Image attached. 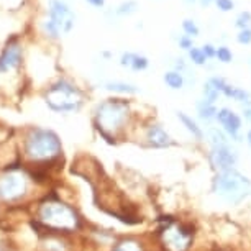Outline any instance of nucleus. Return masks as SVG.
Here are the masks:
<instances>
[{
  "mask_svg": "<svg viewBox=\"0 0 251 251\" xmlns=\"http://www.w3.org/2000/svg\"><path fill=\"white\" fill-rule=\"evenodd\" d=\"M40 222L50 231H73L79 226L77 214L58 201H48L40 207Z\"/></svg>",
  "mask_w": 251,
  "mask_h": 251,
  "instance_id": "f257e3e1",
  "label": "nucleus"
},
{
  "mask_svg": "<svg viewBox=\"0 0 251 251\" xmlns=\"http://www.w3.org/2000/svg\"><path fill=\"white\" fill-rule=\"evenodd\" d=\"M214 191L224 201L230 203H238L251 192V181L236 169L220 171L214 181Z\"/></svg>",
  "mask_w": 251,
  "mask_h": 251,
  "instance_id": "f03ea898",
  "label": "nucleus"
},
{
  "mask_svg": "<svg viewBox=\"0 0 251 251\" xmlns=\"http://www.w3.org/2000/svg\"><path fill=\"white\" fill-rule=\"evenodd\" d=\"M25 153L33 161H50L61 153V141L54 131L35 128L26 138Z\"/></svg>",
  "mask_w": 251,
  "mask_h": 251,
  "instance_id": "7ed1b4c3",
  "label": "nucleus"
},
{
  "mask_svg": "<svg viewBox=\"0 0 251 251\" xmlns=\"http://www.w3.org/2000/svg\"><path fill=\"white\" fill-rule=\"evenodd\" d=\"M45 100L54 112H74L82 105V92L69 80L61 79L46 91Z\"/></svg>",
  "mask_w": 251,
  "mask_h": 251,
  "instance_id": "20e7f679",
  "label": "nucleus"
},
{
  "mask_svg": "<svg viewBox=\"0 0 251 251\" xmlns=\"http://www.w3.org/2000/svg\"><path fill=\"white\" fill-rule=\"evenodd\" d=\"M128 115V105L122 99H108L100 103L97 108V125L103 136H107V131H113L120 128Z\"/></svg>",
  "mask_w": 251,
  "mask_h": 251,
  "instance_id": "39448f33",
  "label": "nucleus"
},
{
  "mask_svg": "<svg viewBox=\"0 0 251 251\" xmlns=\"http://www.w3.org/2000/svg\"><path fill=\"white\" fill-rule=\"evenodd\" d=\"M74 13L71 8L61 0H51L50 3V18L45 23V30L50 36H59L63 33H68L74 25Z\"/></svg>",
  "mask_w": 251,
  "mask_h": 251,
  "instance_id": "423d86ee",
  "label": "nucleus"
},
{
  "mask_svg": "<svg viewBox=\"0 0 251 251\" xmlns=\"http://www.w3.org/2000/svg\"><path fill=\"white\" fill-rule=\"evenodd\" d=\"M161 240L168 251H186L191 246L192 233L181 225H171L163 230Z\"/></svg>",
  "mask_w": 251,
  "mask_h": 251,
  "instance_id": "0eeeda50",
  "label": "nucleus"
},
{
  "mask_svg": "<svg viewBox=\"0 0 251 251\" xmlns=\"http://www.w3.org/2000/svg\"><path fill=\"white\" fill-rule=\"evenodd\" d=\"M26 179L20 173H8L0 179V197L5 201H15L25 196Z\"/></svg>",
  "mask_w": 251,
  "mask_h": 251,
  "instance_id": "6e6552de",
  "label": "nucleus"
},
{
  "mask_svg": "<svg viewBox=\"0 0 251 251\" xmlns=\"http://www.w3.org/2000/svg\"><path fill=\"white\" fill-rule=\"evenodd\" d=\"M238 161V154L235 150L230 148V145L225 146H214L210 153V163L215 166L219 171H228L233 169V166Z\"/></svg>",
  "mask_w": 251,
  "mask_h": 251,
  "instance_id": "1a4fd4ad",
  "label": "nucleus"
},
{
  "mask_svg": "<svg viewBox=\"0 0 251 251\" xmlns=\"http://www.w3.org/2000/svg\"><path fill=\"white\" fill-rule=\"evenodd\" d=\"M22 63V48L13 38L7 43L0 54V73H8V71L17 69Z\"/></svg>",
  "mask_w": 251,
  "mask_h": 251,
  "instance_id": "9d476101",
  "label": "nucleus"
},
{
  "mask_svg": "<svg viewBox=\"0 0 251 251\" xmlns=\"http://www.w3.org/2000/svg\"><path fill=\"white\" fill-rule=\"evenodd\" d=\"M217 120L231 138H238V133L241 130V120L235 112H231L230 108H220L217 112Z\"/></svg>",
  "mask_w": 251,
  "mask_h": 251,
  "instance_id": "9b49d317",
  "label": "nucleus"
},
{
  "mask_svg": "<svg viewBox=\"0 0 251 251\" xmlns=\"http://www.w3.org/2000/svg\"><path fill=\"white\" fill-rule=\"evenodd\" d=\"M146 138H148L150 145L156 146V148H164V146H169V145L173 143L171 136L166 133V131L161 128L159 125L150 126L148 131H146Z\"/></svg>",
  "mask_w": 251,
  "mask_h": 251,
  "instance_id": "f8f14e48",
  "label": "nucleus"
},
{
  "mask_svg": "<svg viewBox=\"0 0 251 251\" xmlns=\"http://www.w3.org/2000/svg\"><path fill=\"white\" fill-rule=\"evenodd\" d=\"M122 66H128V68L135 69V71H143L148 68V59L145 56L140 54H133V53H125L122 56Z\"/></svg>",
  "mask_w": 251,
  "mask_h": 251,
  "instance_id": "ddd939ff",
  "label": "nucleus"
},
{
  "mask_svg": "<svg viewBox=\"0 0 251 251\" xmlns=\"http://www.w3.org/2000/svg\"><path fill=\"white\" fill-rule=\"evenodd\" d=\"M177 118H179V120L182 122V125L186 126L189 133H192V136H196L197 140H201V138H202V136H203V133H202L201 126H199L197 123L194 122L191 117H189V115H186V113H184V112H177Z\"/></svg>",
  "mask_w": 251,
  "mask_h": 251,
  "instance_id": "4468645a",
  "label": "nucleus"
},
{
  "mask_svg": "<svg viewBox=\"0 0 251 251\" xmlns=\"http://www.w3.org/2000/svg\"><path fill=\"white\" fill-rule=\"evenodd\" d=\"M222 92H224L226 97L235 99V100H238V102L250 100V92L248 91L240 89V87H235V86H228V84H225V87L222 89Z\"/></svg>",
  "mask_w": 251,
  "mask_h": 251,
  "instance_id": "2eb2a0df",
  "label": "nucleus"
},
{
  "mask_svg": "<svg viewBox=\"0 0 251 251\" xmlns=\"http://www.w3.org/2000/svg\"><path fill=\"white\" fill-rule=\"evenodd\" d=\"M164 82L171 89H182L184 87V75L179 71H168L164 74Z\"/></svg>",
  "mask_w": 251,
  "mask_h": 251,
  "instance_id": "dca6fc26",
  "label": "nucleus"
},
{
  "mask_svg": "<svg viewBox=\"0 0 251 251\" xmlns=\"http://www.w3.org/2000/svg\"><path fill=\"white\" fill-rule=\"evenodd\" d=\"M197 110H199V117H201L202 120H212L214 117H217V112H219L214 103H210L207 100H202L201 103H199Z\"/></svg>",
  "mask_w": 251,
  "mask_h": 251,
  "instance_id": "f3484780",
  "label": "nucleus"
},
{
  "mask_svg": "<svg viewBox=\"0 0 251 251\" xmlns=\"http://www.w3.org/2000/svg\"><path fill=\"white\" fill-rule=\"evenodd\" d=\"M207 135H208V140H210V143H212V148H214V146L228 145V140H226V136L224 135V131H220L219 128H210Z\"/></svg>",
  "mask_w": 251,
  "mask_h": 251,
  "instance_id": "a211bd4d",
  "label": "nucleus"
},
{
  "mask_svg": "<svg viewBox=\"0 0 251 251\" xmlns=\"http://www.w3.org/2000/svg\"><path fill=\"white\" fill-rule=\"evenodd\" d=\"M108 91L113 92H136V87L131 86V84H125V82H108L105 86Z\"/></svg>",
  "mask_w": 251,
  "mask_h": 251,
  "instance_id": "6ab92c4d",
  "label": "nucleus"
},
{
  "mask_svg": "<svg viewBox=\"0 0 251 251\" xmlns=\"http://www.w3.org/2000/svg\"><path fill=\"white\" fill-rule=\"evenodd\" d=\"M219 92L220 91L212 82H207L205 87H203V97H205V100L210 103H214L217 99H219Z\"/></svg>",
  "mask_w": 251,
  "mask_h": 251,
  "instance_id": "aec40b11",
  "label": "nucleus"
},
{
  "mask_svg": "<svg viewBox=\"0 0 251 251\" xmlns=\"http://www.w3.org/2000/svg\"><path fill=\"white\" fill-rule=\"evenodd\" d=\"M189 58H191V61L194 64H205L207 63V56L203 54V51L201 48H191L189 50Z\"/></svg>",
  "mask_w": 251,
  "mask_h": 251,
  "instance_id": "412c9836",
  "label": "nucleus"
},
{
  "mask_svg": "<svg viewBox=\"0 0 251 251\" xmlns=\"http://www.w3.org/2000/svg\"><path fill=\"white\" fill-rule=\"evenodd\" d=\"M215 58L222 61V63H230V61L233 59V54H231V51L226 48V46H220V48H217Z\"/></svg>",
  "mask_w": 251,
  "mask_h": 251,
  "instance_id": "4be33fe9",
  "label": "nucleus"
},
{
  "mask_svg": "<svg viewBox=\"0 0 251 251\" xmlns=\"http://www.w3.org/2000/svg\"><path fill=\"white\" fill-rule=\"evenodd\" d=\"M136 10V2H123L120 7L117 8V15H130Z\"/></svg>",
  "mask_w": 251,
  "mask_h": 251,
  "instance_id": "5701e85b",
  "label": "nucleus"
},
{
  "mask_svg": "<svg viewBox=\"0 0 251 251\" xmlns=\"http://www.w3.org/2000/svg\"><path fill=\"white\" fill-rule=\"evenodd\" d=\"M113 251H141V248L135 241H123V243L117 245V248Z\"/></svg>",
  "mask_w": 251,
  "mask_h": 251,
  "instance_id": "b1692460",
  "label": "nucleus"
},
{
  "mask_svg": "<svg viewBox=\"0 0 251 251\" xmlns=\"http://www.w3.org/2000/svg\"><path fill=\"white\" fill-rule=\"evenodd\" d=\"M250 23H251V13L250 12L240 13V17L236 18V26H238L240 30H245V28H248Z\"/></svg>",
  "mask_w": 251,
  "mask_h": 251,
  "instance_id": "393cba45",
  "label": "nucleus"
},
{
  "mask_svg": "<svg viewBox=\"0 0 251 251\" xmlns=\"http://www.w3.org/2000/svg\"><path fill=\"white\" fill-rule=\"evenodd\" d=\"M182 28H184V31L187 33V36H197L199 35V28L192 20H184Z\"/></svg>",
  "mask_w": 251,
  "mask_h": 251,
  "instance_id": "a878e982",
  "label": "nucleus"
},
{
  "mask_svg": "<svg viewBox=\"0 0 251 251\" xmlns=\"http://www.w3.org/2000/svg\"><path fill=\"white\" fill-rule=\"evenodd\" d=\"M238 43L241 45H250L251 43V30L250 28H245V30H240L238 36H236Z\"/></svg>",
  "mask_w": 251,
  "mask_h": 251,
  "instance_id": "bb28decb",
  "label": "nucleus"
},
{
  "mask_svg": "<svg viewBox=\"0 0 251 251\" xmlns=\"http://www.w3.org/2000/svg\"><path fill=\"white\" fill-rule=\"evenodd\" d=\"M215 3L222 12H230V10H233V7H235L233 0H215Z\"/></svg>",
  "mask_w": 251,
  "mask_h": 251,
  "instance_id": "cd10ccee",
  "label": "nucleus"
},
{
  "mask_svg": "<svg viewBox=\"0 0 251 251\" xmlns=\"http://www.w3.org/2000/svg\"><path fill=\"white\" fill-rule=\"evenodd\" d=\"M179 46L184 50H191L192 48V38L191 36H182V38H179Z\"/></svg>",
  "mask_w": 251,
  "mask_h": 251,
  "instance_id": "c85d7f7f",
  "label": "nucleus"
},
{
  "mask_svg": "<svg viewBox=\"0 0 251 251\" xmlns=\"http://www.w3.org/2000/svg\"><path fill=\"white\" fill-rule=\"evenodd\" d=\"M243 117L248 122H251V99H250V100L243 102Z\"/></svg>",
  "mask_w": 251,
  "mask_h": 251,
  "instance_id": "c756f323",
  "label": "nucleus"
},
{
  "mask_svg": "<svg viewBox=\"0 0 251 251\" xmlns=\"http://www.w3.org/2000/svg\"><path fill=\"white\" fill-rule=\"evenodd\" d=\"M202 51H203V54L207 56V59H208V58H214V56H217V50H215L212 45H205V46H203V48H202Z\"/></svg>",
  "mask_w": 251,
  "mask_h": 251,
  "instance_id": "7c9ffc66",
  "label": "nucleus"
},
{
  "mask_svg": "<svg viewBox=\"0 0 251 251\" xmlns=\"http://www.w3.org/2000/svg\"><path fill=\"white\" fill-rule=\"evenodd\" d=\"M91 5L94 7H103V3H105V0H87Z\"/></svg>",
  "mask_w": 251,
  "mask_h": 251,
  "instance_id": "2f4dec72",
  "label": "nucleus"
},
{
  "mask_svg": "<svg viewBox=\"0 0 251 251\" xmlns=\"http://www.w3.org/2000/svg\"><path fill=\"white\" fill-rule=\"evenodd\" d=\"M210 2H212V0H201V3H202V5H205V7H207Z\"/></svg>",
  "mask_w": 251,
  "mask_h": 251,
  "instance_id": "473e14b6",
  "label": "nucleus"
},
{
  "mask_svg": "<svg viewBox=\"0 0 251 251\" xmlns=\"http://www.w3.org/2000/svg\"><path fill=\"white\" fill-rule=\"evenodd\" d=\"M248 143L251 145V130L248 131Z\"/></svg>",
  "mask_w": 251,
  "mask_h": 251,
  "instance_id": "72a5a7b5",
  "label": "nucleus"
}]
</instances>
